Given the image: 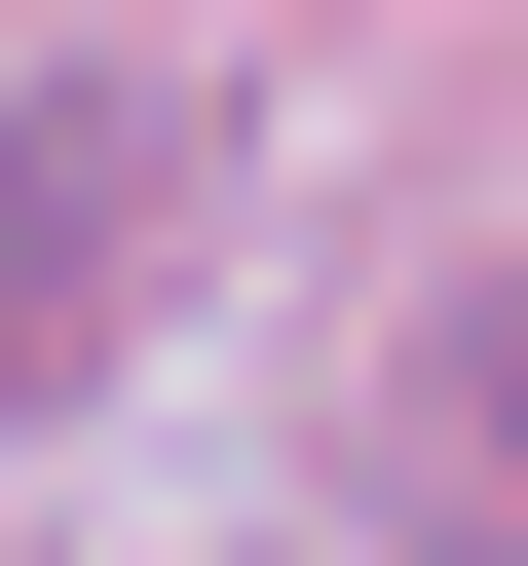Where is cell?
<instances>
[{"label": "cell", "instance_id": "1", "mask_svg": "<svg viewBox=\"0 0 528 566\" xmlns=\"http://www.w3.org/2000/svg\"><path fill=\"white\" fill-rule=\"evenodd\" d=\"M151 227H189V114H151V76L0 114V340H114V303H151Z\"/></svg>", "mask_w": 528, "mask_h": 566}, {"label": "cell", "instance_id": "2", "mask_svg": "<svg viewBox=\"0 0 528 566\" xmlns=\"http://www.w3.org/2000/svg\"><path fill=\"white\" fill-rule=\"evenodd\" d=\"M378 491L528 566V264H490V303H415V340H378Z\"/></svg>", "mask_w": 528, "mask_h": 566}]
</instances>
